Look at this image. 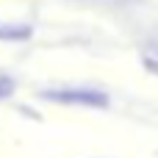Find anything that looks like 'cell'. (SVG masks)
<instances>
[{
	"mask_svg": "<svg viewBox=\"0 0 158 158\" xmlns=\"http://www.w3.org/2000/svg\"><path fill=\"white\" fill-rule=\"evenodd\" d=\"M47 100H58V103H78V106H106L108 97L92 89H61V92H47Z\"/></svg>",
	"mask_w": 158,
	"mask_h": 158,
	"instance_id": "1",
	"label": "cell"
},
{
	"mask_svg": "<svg viewBox=\"0 0 158 158\" xmlns=\"http://www.w3.org/2000/svg\"><path fill=\"white\" fill-rule=\"evenodd\" d=\"M28 33L25 25H0V39H25Z\"/></svg>",
	"mask_w": 158,
	"mask_h": 158,
	"instance_id": "2",
	"label": "cell"
},
{
	"mask_svg": "<svg viewBox=\"0 0 158 158\" xmlns=\"http://www.w3.org/2000/svg\"><path fill=\"white\" fill-rule=\"evenodd\" d=\"M11 92H14V81H11V78H6V75H0V100H3V97H8Z\"/></svg>",
	"mask_w": 158,
	"mask_h": 158,
	"instance_id": "3",
	"label": "cell"
}]
</instances>
